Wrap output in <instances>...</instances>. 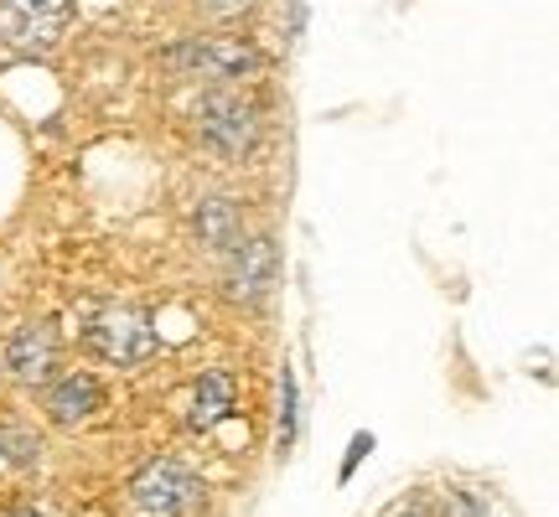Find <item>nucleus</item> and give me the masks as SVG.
Masks as SVG:
<instances>
[{"label": "nucleus", "instance_id": "nucleus-2", "mask_svg": "<svg viewBox=\"0 0 559 517\" xmlns=\"http://www.w3.org/2000/svg\"><path fill=\"white\" fill-rule=\"evenodd\" d=\"M83 341H88V352H94V358L115 362V368H135V362H145L160 347L156 321L145 316V311H130V305L104 311V316L88 326V337Z\"/></svg>", "mask_w": 559, "mask_h": 517}, {"label": "nucleus", "instance_id": "nucleus-14", "mask_svg": "<svg viewBox=\"0 0 559 517\" xmlns=\"http://www.w3.org/2000/svg\"><path fill=\"white\" fill-rule=\"evenodd\" d=\"M445 517H477V507L466 497H451V507H445Z\"/></svg>", "mask_w": 559, "mask_h": 517}, {"label": "nucleus", "instance_id": "nucleus-15", "mask_svg": "<svg viewBox=\"0 0 559 517\" xmlns=\"http://www.w3.org/2000/svg\"><path fill=\"white\" fill-rule=\"evenodd\" d=\"M394 517H425V507H419V502H409V507H400Z\"/></svg>", "mask_w": 559, "mask_h": 517}, {"label": "nucleus", "instance_id": "nucleus-4", "mask_svg": "<svg viewBox=\"0 0 559 517\" xmlns=\"http://www.w3.org/2000/svg\"><path fill=\"white\" fill-rule=\"evenodd\" d=\"M198 130L202 140L218 151V156H249L254 145H260V109L254 104H243L239 94H207L202 99V115H198Z\"/></svg>", "mask_w": 559, "mask_h": 517}, {"label": "nucleus", "instance_id": "nucleus-6", "mask_svg": "<svg viewBox=\"0 0 559 517\" xmlns=\"http://www.w3.org/2000/svg\"><path fill=\"white\" fill-rule=\"evenodd\" d=\"M5 368H11L16 383H32V388L52 378V368H58V337H52V326H21L16 337L5 341Z\"/></svg>", "mask_w": 559, "mask_h": 517}, {"label": "nucleus", "instance_id": "nucleus-7", "mask_svg": "<svg viewBox=\"0 0 559 517\" xmlns=\"http://www.w3.org/2000/svg\"><path fill=\"white\" fill-rule=\"evenodd\" d=\"M234 254V269H228V296L234 300H264L270 279H275V243L270 239H249Z\"/></svg>", "mask_w": 559, "mask_h": 517}, {"label": "nucleus", "instance_id": "nucleus-8", "mask_svg": "<svg viewBox=\"0 0 559 517\" xmlns=\"http://www.w3.org/2000/svg\"><path fill=\"white\" fill-rule=\"evenodd\" d=\"M104 404V388L99 378H88V373H68V378L52 383V394H47V409L58 424H83L88 414H99Z\"/></svg>", "mask_w": 559, "mask_h": 517}, {"label": "nucleus", "instance_id": "nucleus-16", "mask_svg": "<svg viewBox=\"0 0 559 517\" xmlns=\"http://www.w3.org/2000/svg\"><path fill=\"white\" fill-rule=\"evenodd\" d=\"M16 517H41V513H16Z\"/></svg>", "mask_w": 559, "mask_h": 517}, {"label": "nucleus", "instance_id": "nucleus-5", "mask_svg": "<svg viewBox=\"0 0 559 517\" xmlns=\"http://www.w3.org/2000/svg\"><path fill=\"white\" fill-rule=\"evenodd\" d=\"M177 68L198 73V79H213V83H234V79H249L260 73V52L249 41H234V37H202V41H181L171 52Z\"/></svg>", "mask_w": 559, "mask_h": 517}, {"label": "nucleus", "instance_id": "nucleus-12", "mask_svg": "<svg viewBox=\"0 0 559 517\" xmlns=\"http://www.w3.org/2000/svg\"><path fill=\"white\" fill-rule=\"evenodd\" d=\"M202 11H207L213 21H234V16H249L254 0H202Z\"/></svg>", "mask_w": 559, "mask_h": 517}, {"label": "nucleus", "instance_id": "nucleus-11", "mask_svg": "<svg viewBox=\"0 0 559 517\" xmlns=\"http://www.w3.org/2000/svg\"><path fill=\"white\" fill-rule=\"evenodd\" d=\"M300 419V398H296V378H290V373H285V378H280V450H290V445H296V424Z\"/></svg>", "mask_w": 559, "mask_h": 517}, {"label": "nucleus", "instance_id": "nucleus-3", "mask_svg": "<svg viewBox=\"0 0 559 517\" xmlns=\"http://www.w3.org/2000/svg\"><path fill=\"white\" fill-rule=\"evenodd\" d=\"M73 16V0H0V41L11 52H47Z\"/></svg>", "mask_w": 559, "mask_h": 517}, {"label": "nucleus", "instance_id": "nucleus-10", "mask_svg": "<svg viewBox=\"0 0 559 517\" xmlns=\"http://www.w3.org/2000/svg\"><path fill=\"white\" fill-rule=\"evenodd\" d=\"M198 239L207 243V249H239L243 243V213L239 202L228 197H207L198 207Z\"/></svg>", "mask_w": 559, "mask_h": 517}, {"label": "nucleus", "instance_id": "nucleus-9", "mask_svg": "<svg viewBox=\"0 0 559 517\" xmlns=\"http://www.w3.org/2000/svg\"><path fill=\"white\" fill-rule=\"evenodd\" d=\"M234 404H239V383L228 378V373H202L198 378V404H192V430H218V419L234 414Z\"/></svg>", "mask_w": 559, "mask_h": 517}, {"label": "nucleus", "instance_id": "nucleus-1", "mask_svg": "<svg viewBox=\"0 0 559 517\" xmlns=\"http://www.w3.org/2000/svg\"><path fill=\"white\" fill-rule=\"evenodd\" d=\"M130 497H135V507H145V513H156V517H187L207 507V486L181 460H151V466L135 471Z\"/></svg>", "mask_w": 559, "mask_h": 517}, {"label": "nucleus", "instance_id": "nucleus-13", "mask_svg": "<svg viewBox=\"0 0 559 517\" xmlns=\"http://www.w3.org/2000/svg\"><path fill=\"white\" fill-rule=\"evenodd\" d=\"M373 450V435H353V445H347V456H342V481H353V471H358V460Z\"/></svg>", "mask_w": 559, "mask_h": 517}]
</instances>
